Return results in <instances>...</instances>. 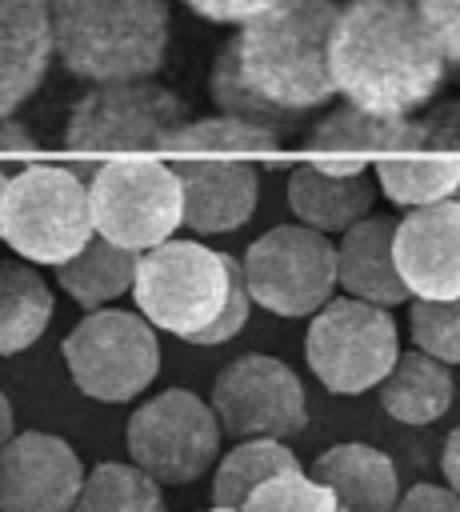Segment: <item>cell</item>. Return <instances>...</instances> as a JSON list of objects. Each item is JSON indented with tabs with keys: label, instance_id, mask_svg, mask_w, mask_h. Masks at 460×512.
Instances as JSON below:
<instances>
[{
	"label": "cell",
	"instance_id": "20",
	"mask_svg": "<svg viewBox=\"0 0 460 512\" xmlns=\"http://www.w3.org/2000/svg\"><path fill=\"white\" fill-rule=\"evenodd\" d=\"M424 144V124L408 116H376L356 104L332 108L308 136V152H344V156H388L412 152Z\"/></svg>",
	"mask_w": 460,
	"mask_h": 512
},
{
	"label": "cell",
	"instance_id": "36",
	"mask_svg": "<svg viewBox=\"0 0 460 512\" xmlns=\"http://www.w3.org/2000/svg\"><path fill=\"white\" fill-rule=\"evenodd\" d=\"M304 160L328 176H364L372 168V156H344V152H308Z\"/></svg>",
	"mask_w": 460,
	"mask_h": 512
},
{
	"label": "cell",
	"instance_id": "42",
	"mask_svg": "<svg viewBox=\"0 0 460 512\" xmlns=\"http://www.w3.org/2000/svg\"><path fill=\"white\" fill-rule=\"evenodd\" d=\"M452 200H460V184H456V192H452Z\"/></svg>",
	"mask_w": 460,
	"mask_h": 512
},
{
	"label": "cell",
	"instance_id": "4",
	"mask_svg": "<svg viewBox=\"0 0 460 512\" xmlns=\"http://www.w3.org/2000/svg\"><path fill=\"white\" fill-rule=\"evenodd\" d=\"M4 244L28 264H64L92 236V200L88 180H80L64 164H28L8 176L4 212H0Z\"/></svg>",
	"mask_w": 460,
	"mask_h": 512
},
{
	"label": "cell",
	"instance_id": "10",
	"mask_svg": "<svg viewBox=\"0 0 460 512\" xmlns=\"http://www.w3.org/2000/svg\"><path fill=\"white\" fill-rule=\"evenodd\" d=\"M256 308L272 316H312L336 292V244L308 224H276L244 252Z\"/></svg>",
	"mask_w": 460,
	"mask_h": 512
},
{
	"label": "cell",
	"instance_id": "29",
	"mask_svg": "<svg viewBox=\"0 0 460 512\" xmlns=\"http://www.w3.org/2000/svg\"><path fill=\"white\" fill-rule=\"evenodd\" d=\"M412 344L444 364H460V296L452 300H416L408 312Z\"/></svg>",
	"mask_w": 460,
	"mask_h": 512
},
{
	"label": "cell",
	"instance_id": "28",
	"mask_svg": "<svg viewBox=\"0 0 460 512\" xmlns=\"http://www.w3.org/2000/svg\"><path fill=\"white\" fill-rule=\"evenodd\" d=\"M208 92H212V100H216V108H220L224 116H236V120H248V124H264V128H272V132H280V136L296 124V116H288V112H280L276 104H268V100L244 80L240 56H236V44H232V40L220 48V56H216V64H212V72H208Z\"/></svg>",
	"mask_w": 460,
	"mask_h": 512
},
{
	"label": "cell",
	"instance_id": "3",
	"mask_svg": "<svg viewBox=\"0 0 460 512\" xmlns=\"http://www.w3.org/2000/svg\"><path fill=\"white\" fill-rule=\"evenodd\" d=\"M164 0H52V52L88 84L148 80L168 56Z\"/></svg>",
	"mask_w": 460,
	"mask_h": 512
},
{
	"label": "cell",
	"instance_id": "34",
	"mask_svg": "<svg viewBox=\"0 0 460 512\" xmlns=\"http://www.w3.org/2000/svg\"><path fill=\"white\" fill-rule=\"evenodd\" d=\"M392 512H460V492L452 484H412Z\"/></svg>",
	"mask_w": 460,
	"mask_h": 512
},
{
	"label": "cell",
	"instance_id": "24",
	"mask_svg": "<svg viewBox=\"0 0 460 512\" xmlns=\"http://www.w3.org/2000/svg\"><path fill=\"white\" fill-rule=\"evenodd\" d=\"M136 264H140V252L120 248L96 232L72 260L56 264V280L80 308H104L108 300L132 292Z\"/></svg>",
	"mask_w": 460,
	"mask_h": 512
},
{
	"label": "cell",
	"instance_id": "18",
	"mask_svg": "<svg viewBox=\"0 0 460 512\" xmlns=\"http://www.w3.org/2000/svg\"><path fill=\"white\" fill-rule=\"evenodd\" d=\"M308 476L332 488L344 512H392L400 500L396 464L388 452L372 444H336L312 460Z\"/></svg>",
	"mask_w": 460,
	"mask_h": 512
},
{
	"label": "cell",
	"instance_id": "30",
	"mask_svg": "<svg viewBox=\"0 0 460 512\" xmlns=\"http://www.w3.org/2000/svg\"><path fill=\"white\" fill-rule=\"evenodd\" d=\"M244 512H340V504H336L332 488H324L308 472H288V476L264 480L248 496Z\"/></svg>",
	"mask_w": 460,
	"mask_h": 512
},
{
	"label": "cell",
	"instance_id": "43",
	"mask_svg": "<svg viewBox=\"0 0 460 512\" xmlns=\"http://www.w3.org/2000/svg\"><path fill=\"white\" fill-rule=\"evenodd\" d=\"M340 512H344V508H340Z\"/></svg>",
	"mask_w": 460,
	"mask_h": 512
},
{
	"label": "cell",
	"instance_id": "35",
	"mask_svg": "<svg viewBox=\"0 0 460 512\" xmlns=\"http://www.w3.org/2000/svg\"><path fill=\"white\" fill-rule=\"evenodd\" d=\"M424 124V144L420 148H448L460 152V100L440 104L432 116L420 120Z\"/></svg>",
	"mask_w": 460,
	"mask_h": 512
},
{
	"label": "cell",
	"instance_id": "22",
	"mask_svg": "<svg viewBox=\"0 0 460 512\" xmlns=\"http://www.w3.org/2000/svg\"><path fill=\"white\" fill-rule=\"evenodd\" d=\"M380 192L400 208H420L436 200H452L460 184V152L428 148V152H388L372 160Z\"/></svg>",
	"mask_w": 460,
	"mask_h": 512
},
{
	"label": "cell",
	"instance_id": "5",
	"mask_svg": "<svg viewBox=\"0 0 460 512\" xmlns=\"http://www.w3.org/2000/svg\"><path fill=\"white\" fill-rule=\"evenodd\" d=\"M96 232L120 248L148 252L184 224V184L168 160L156 156H116L100 160L88 180Z\"/></svg>",
	"mask_w": 460,
	"mask_h": 512
},
{
	"label": "cell",
	"instance_id": "37",
	"mask_svg": "<svg viewBox=\"0 0 460 512\" xmlns=\"http://www.w3.org/2000/svg\"><path fill=\"white\" fill-rule=\"evenodd\" d=\"M40 144H36V136L20 124V120H12V116H0V152H20V156H32Z\"/></svg>",
	"mask_w": 460,
	"mask_h": 512
},
{
	"label": "cell",
	"instance_id": "17",
	"mask_svg": "<svg viewBox=\"0 0 460 512\" xmlns=\"http://www.w3.org/2000/svg\"><path fill=\"white\" fill-rule=\"evenodd\" d=\"M336 280L348 296L372 304H404L412 292L396 268V220L392 216H364L336 244Z\"/></svg>",
	"mask_w": 460,
	"mask_h": 512
},
{
	"label": "cell",
	"instance_id": "7",
	"mask_svg": "<svg viewBox=\"0 0 460 512\" xmlns=\"http://www.w3.org/2000/svg\"><path fill=\"white\" fill-rule=\"evenodd\" d=\"M64 364L72 384L104 404L136 400L160 376L156 324L128 308H92L64 336Z\"/></svg>",
	"mask_w": 460,
	"mask_h": 512
},
{
	"label": "cell",
	"instance_id": "16",
	"mask_svg": "<svg viewBox=\"0 0 460 512\" xmlns=\"http://www.w3.org/2000/svg\"><path fill=\"white\" fill-rule=\"evenodd\" d=\"M52 56V0H0V116L36 96Z\"/></svg>",
	"mask_w": 460,
	"mask_h": 512
},
{
	"label": "cell",
	"instance_id": "21",
	"mask_svg": "<svg viewBox=\"0 0 460 512\" xmlns=\"http://www.w3.org/2000/svg\"><path fill=\"white\" fill-rule=\"evenodd\" d=\"M456 384L444 360L428 352H400L392 372L380 380V408L400 424H432L452 408Z\"/></svg>",
	"mask_w": 460,
	"mask_h": 512
},
{
	"label": "cell",
	"instance_id": "32",
	"mask_svg": "<svg viewBox=\"0 0 460 512\" xmlns=\"http://www.w3.org/2000/svg\"><path fill=\"white\" fill-rule=\"evenodd\" d=\"M416 12L424 16L448 64H460V0H416Z\"/></svg>",
	"mask_w": 460,
	"mask_h": 512
},
{
	"label": "cell",
	"instance_id": "38",
	"mask_svg": "<svg viewBox=\"0 0 460 512\" xmlns=\"http://www.w3.org/2000/svg\"><path fill=\"white\" fill-rule=\"evenodd\" d=\"M440 468H444V480L460 492V424L452 428V436L444 440V452H440Z\"/></svg>",
	"mask_w": 460,
	"mask_h": 512
},
{
	"label": "cell",
	"instance_id": "1",
	"mask_svg": "<svg viewBox=\"0 0 460 512\" xmlns=\"http://www.w3.org/2000/svg\"><path fill=\"white\" fill-rule=\"evenodd\" d=\"M336 92L376 116H412L444 84L448 56L416 0H348L328 44Z\"/></svg>",
	"mask_w": 460,
	"mask_h": 512
},
{
	"label": "cell",
	"instance_id": "12",
	"mask_svg": "<svg viewBox=\"0 0 460 512\" xmlns=\"http://www.w3.org/2000/svg\"><path fill=\"white\" fill-rule=\"evenodd\" d=\"M212 408L224 436L236 440H288L308 428V396L300 376L264 352H244L216 372Z\"/></svg>",
	"mask_w": 460,
	"mask_h": 512
},
{
	"label": "cell",
	"instance_id": "14",
	"mask_svg": "<svg viewBox=\"0 0 460 512\" xmlns=\"http://www.w3.org/2000/svg\"><path fill=\"white\" fill-rule=\"evenodd\" d=\"M396 268L416 300L460 296V200L420 204L396 220Z\"/></svg>",
	"mask_w": 460,
	"mask_h": 512
},
{
	"label": "cell",
	"instance_id": "8",
	"mask_svg": "<svg viewBox=\"0 0 460 512\" xmlns=\"http://www.w3.org/2000/svg\"><path fill=\"white\" fill-rule=\"evenodd\" d=\"M132 296L136 312H144L160 332L192 340L220 316L228 300L224 252H212L200 240H164L140 252Z\"/></svg>",
	"mask_w": 460,
	"mask_h": 512
},
{
	"label": "cell",
	"instance_id": "41",
	"mask_svg": "<svg viewBox=\"0 0 460 512\" xmlns=\"http://www.w3.org/2000/svg\"><path fill=\"white\" fill-rule=\"evenodd\" d=\"M208 512H244V508H220V504H212Z\"/></svg>",
	"mask_w": 460,
	"mask_h": 512
},
{
	"label": "cell",
	"instance_id": "6",
	"mask_svg": "<svg viewBox=\"0 0 460 512\" xmlns=\"http://www.w3.org/2000/svg\"><path fill=\"white\" fill-rule=\"evenodd\" d=\"M304 360L312 376L336 396H360L400 360V328L384 304L360 296H332L312 312L304 336Z\"/></svg>",
	"mask_w": 460,
	"mask_h": 512
},
{
	"label": "cell",
	"instance_id": "9",
	"mask_svg": "<svg viewBox=\"0 0 460 512\" xmlns=\"http://www.w3.org/2000/svg\"><path fill=\"white\" fill-rule=\"evenodd\" d=\"M188 124L184 100L148 80H116V84H96L84 92L64 128V144L76 156L92 152H144V148H168V140Z\"/></svg>",
	"mask_w": 460,
	"mask_h": 512
},
{
	"label": "cell",
	"instance_id": "23",
	"mask_svg": "<svg viewBox=\"0 0 460 512\" xmlns=\"http://www.w3.org/2000/svg\"><path fill=\"white\" fill-rule=\"evenodd\" d=\"M56 312L48 280L20 260H0V356L28 352Z\"/></svg>",
	"mask_w": 460,
	"mask_h": 512
},
{
	"label": "cell",
	"instance_id": "39",
	"mask_svg": "<svg viewBox=\"0 0 460 512\" xmlns=\"http://www.w3.org/2000/svg\"><path fill=\"white\" fill-rule=\"evenodd\" d=\"M16 436V416H12V404H8V396L0 392V452L8 448V440Z\"/></svg>",
	"mask_w": 460,
	"mask_h": 512
},
{
	"label": "cell",
	"instance_id": "25",
	"mask_svg": "<svg viewBox=\"0 0 460 512\" xmlns=\"http://www.w3.org/2000/svg\"><path fill=\"white\" fill-rule=\"evenodd\" d=\"M288 472H304L296 452L284 444V440H268V436H256V440H240L228 456H220L216 464V476H212V500L220 508H244L248 496L272 480V476H288Z\"/></svg>",
	"mask_w": 460,
	"mask_h": 512
},
{
	"label": "cell",
	"instance_id": "40",
	"mask_svg": "<svg viewBox=\"0 0 460 512\" xmlns=\"http://www.w3.org/2000/svg\"><path fill=\"white\" fill-rule=\"evenodd\" d=\"M4 188H8V176H4V168H0V212H4ZM4 240V236H0Z\"/></svg>",
	"mask_w": 460,
	"mask_h": 512
},
{
	"label": "cell",
	"instance_id": "15",
	"mask_svg": "<svg viewBox=\"0 0 460 512\" xmlns=\"http://www.w3.org/2000/svg\"><path fill=\"white\" fill-rule=\"evenodd\" d=\"M184 184V228L200 236L232 232L252 220L260 200V172L248 156H172Z\"/></svg>",
	"mask_w": 460,
	"mask_h": 512
},
{
	"label": "cell",
	"instance_id": "33",
	"mask_svg": "<svg viewBox=\"0 0 460 512\" xmlns=\"http://www.w3.org/2000/svg\"><path fill=\"white\" fill-rule=\"evenodd\" d=\"M196 16L212 20V24H236L244 28L248 20H256L260 12H268L276 0H184Z\"/></svg>",
	"mask_w": 460,
	"mask_h": 512
},
{
	"label": "cell",
	"instance_id": "26",
	"mask_svg": "<svg viewBox=\"0 0 460 512\" xmlns=\"http://www.w3.org/2000/svg\"><path fill=\"white\" fill-rule=\"evenodd\" d=\"M72 512H168L164 484L132 460H104L84 476Z\"/></svg>",
	"mask_w": 460,
	"mask_h": 512
},
{
	"label": "cell",
	"instance_id": "13",
	"mask_svg": "<svg viewBox=\"0 0 460 512\" xmlns=\"http://www.w3.org/2000/svg\"><path fill=\"white\" fill-rule=\"evenodd\" d=\"M84 464L52 432H16L0 452V512H72L84 488Z\"/></svg>",
	"mask_w": 460,
	"mask_h": 512
},
{
	"label": "cell",
	"instance_id": "27",
	"mask_svg": "<svg viewBox=\"0 0 460 512\" xmlns=\"http://www.w3.org/2000/svg\"><path fill=\"white\" fill-rule=\"evenodd\" d=\"M280 148V132L264 128V124H248L236 116H204V120H188L164 152L172 156H264Z\"/></svg>",
	"mask_w": 460,
	"mask_h": 512
},
{
	"label": "cell",
	"instance_id": "11",
	"mask_svg": "<svg viewBox=\"0 0 460 512\" xmlns=\"http://www.w3.org/2000/svg\"><path fill=\"white\" fill-rule=\"evenodd\" d=\"M220 416L212 400L168 388L140 404L128 420V456L160 484H192L220 456Z\"/></svg>",
	"mask_w": 460,
	"mask_h": 512
},
{
	"label": "cell",
	"instance_id": "19",
	"mask_svg": "<svg viewBox=\"0 0 460 512\" xmlns=\"http://www.w3.org/2000/svg\"><path fill=\"white\" fill-rule=\"evenodd\" d=\"M376 188L364 176H328L320 168H312L308 160L288 176V208L296 212L300 224L332 236V232H348L356 220H364L372 212Z\"/></svg>",
	"mask_w": 460,
	"mask_h": 512
},
{
	"label": "cell",
	"instance_id": "31",
	"mask_svg": "<svg viewBox=\"0 0 460 512\" xmlns=\"http://www.w3.org/2000/svg\"><path fill=\"white\" fill-rule=\"evenodd\" d=\"M224 264H228V300H224L220 316H216L204 332H196L188 344H204V348L224 344V340H232L236 332H244V324H248V316H252V304H256V300H252V292H248L244 260H236V256L224 252Z\"/></svg>",
	"mask_w": 460,
	"mask_h": 512
},
{
	"label": "cell",
	"instance_id": "2",
	"mask_svg": "<svg viewBox=\"0 0 460 512\" xmlns=\"http://www.w3.org/2000/svg\"><path fill=\"white\" fill-rule=\"evenodd\" d=\"M336 16V0H276L232 36L244 80L288 116L324 108L336 96L328 64Z\"/></svg>",
	"mask_w": 460,
	"mask_h": 512
}]
</instances>
